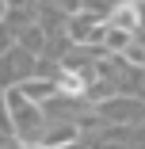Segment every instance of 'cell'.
Here are the masks:
<instances>
[{"instance_id": "cell-1", "label": "cell", "mask_w": 145, "mask_h": 149, "mask_svg": "<svg viewBox=\"0 0 145 149\" xmlns=\"http://www.w3.org/2000/svg\"><path fill=\"white\" fill-rule=\"evenodd\" d=\"M107 27H114V31H122V35H130L134 27H137V4H119L111 15H107Z\"/></svg>"}, {"instance_id": "cell-2", "label": "cell", "mask_w": 145, "mask_h": 149, "mask_svg": "<svg viewBox=\"0 0 145 149\" xmlns=\"http://www.w3.org/2000/svg\"><path fill=\"white\" fill-rule=\"evenodd\" d=\"M61 92L80 96V92H84V80H80V77H73V73H65V77H61Z\"/></svg>"}]
</instances>
